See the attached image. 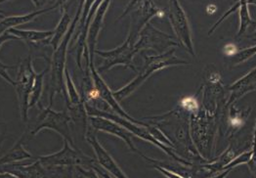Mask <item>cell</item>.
<instances>
[{"label":"cell","instance_id":"cell-33","mask_svg":"<svg viewBox=\"0 0 256 178\" xmlns=\"http://www.w3.org/2000/svg\"><path fill=\"white\" fill-rule=\"evenodd\" d=\"M5 136H6V124L0 122V148L3 144Z\"/></svg>","mask_w":256,"mask_h":178},{"label":"cell","instance_id":"cell-4","mask_svg":"<svg viewBox=\"0 0 256 178\" xmlns=\"http://www.w3.org/2000/svg\"><path fill=\"white\" fill-rule=\"evenodd\" d=\"M46 168H76L82 166L90 168L94 158L87 156L78 148L72 147L66 140H64L63 148L53 154L36 158Z\"/></svg>","mask_w":256,"mask_h":178},{"label":"cell","instance_id":"cell-1","mask_svg":"<svg viewBox=\"0 0 256 178\" xmlns=\"http://www.w3.org/2000/svg\"><path fill=\"white\" fill-rule=\"evenodd\" d=\"M84 2L80 1L78 3V7L74 16V19L64 38L62 42L58 46V48L54 51L51 62L49 64V80L47 88L49 91V106H53L54 98L56 94H60L64 97V101L66 100V90L64 86V70L66 68V54L68 44L72 38V36L76 30L78 24L82 14Z\"/></svg>","mask_w":256,"mask_h":178},{"label":"cell","instance_id":"cell-30","mask_svg":"<svg viewBox=\"0 0 256 178\" xmlns=\"http://www.w3.org/2000/svg\"><path fill=\"white\" fill-rule=\"evenodd\" d=\"M242 1H238V2H236L235 4L227 11V12H225V14L224 15H222V17L217 21V22L214 24V26H212V28L210 30V32H208V36H212V34L214 32V30L218 28V26L221 24V22H223L226 18H228L231 14H233L234 12H236V10H238L240 9V7L242 6Z\"/></svg>","mask_w":256,"mask_h":178},{"label":"cell","instance_id":"cell-11","mask_svg":"<svg viewBox=\"0 0 256 178\" xmlns=\"http://www.w3.org/2000/svg\"><path fill=\"white\" fill-rule=\"evenodd\" d=\"M84 138L89 143V145L92 147L96 156L95 158L101 168H103L114 178H128L126 174L122 172V170L118 166V164L116 162V160L112 158V156H110L108 153L107 150L101 145L96 134L90 126H88Z\"/></svg>","mask_w":256,"mask_h":178},{"label":"cell","instance_id":"cell-27","mask_svg":"<svg viewBox=\"0 0 256 178\" xmlns=\"http://www.w3.org/2000/svg\"><path fill=\"white\" fill-rule=\"evenodd\" d=\"M252 151H248V152H244L242 154L236 156L235 158L225 168L224 170H233L236 166H238V164H248L252 158Z\"/></svg>","mask_w":256,"mask_h":178},{"label":"cell","instance_id":"cell-34","mask_svg":"<svg viewBox=\"0 0 256 178\" xmlns=\"http://www.w3.org/2000/svg\"><path fill=\"white\" fill-rule=\"evenodd\" d=\"M232 172V170H224V172H222L221 174H219L218 176H214V178H225L230 172Z\"/></svg>","mask_w":256,"mask_h":178},{"label":"cell","instance_id":"cell-20","mask_svg":"<svg viewBox=\"0 0 256 178\" xmlns=\"http://www.w3.org/2000/svg\"><path fill=\"white\" fill-rule=\"evenodd\" d=\"M11 34L16 36L18 40L28 44H36L43 40H49L53 36V30H20L12 28L9 30Z\"/></svg>","mask_w":256,"mask_h":178},{"label":"cell","instance_id":"cell-18","mask_svg":"<svg viewBox=\"0 0 256 178\" xmlns=\"http://www.w3.org/2000/svg\"><path fill=\"white\" fill-rule=\"evenodd\" d=\"M60 10H61V19L58 22V24L56 26V28L53 30V36L50 38V44H51L52 48L54 49V51L58 48V46L64 40L72 22V17L70 16L68 9H66V2L62 1Z\"/></svg>","mask_w":256,"mask_h":178},{"label":"cell","instance_id":"cell-36","mask_svg":"<svg viewBox=\"0 0 256 178\" xmlns=\"http://www.w3.org/2000/svg\"><path fill=\"white\" fill-rule=\"evenodd\" d=\"M2 2H3V1H0V3H2ZM4 18H5V13H4L3 11H1V10H0V21H1V20H3Z\"/></svg>","mask_w":256,"mask_h":178},{"label":"cell","instance_id":"cell-28","mask_svg":"<svg viewBox=\"0 0 256 178\" xmlns=\"http://www.w3.org/2000/svg\"><path fill=\"white\" fill-rule=\"evenodd\" d=\"M252 155L250 160V162L246 164L248 168L250 170V178H256V124L254 128V139H252Z\"/></svg>","mask_w":256,"mask_h":178},{"label":"cell","instance_id":"cell-17","mask_svg":"<svg viewBox=\"0 0 256 178\" xmlns=\"http://www.w3.org/2000/svg\"><path fill=\"white\" fill-rule=\"evenodd\" d=\"M229 90L231 91V97L227 102V107L234 105V103L246 94L256 91V68L231 84Z\"/></svg>","mask_w":256,"mask_h":178},{"label":"cell","instance_id":"cell-37","mask_svg":"<svg viewBox=\"0 0 256 178\" xmlns=\"http://www.w3.org/2000/svg\"><path fill=\"white\" fill-rule=\"evenodd\" d=\"M252 36H254V38H256V32H254V34H252Z\"/></svg>","mask_w":256,"mask_h":178},{"label":"cell","instance_id":"cell-22","mask_svg":"<svg viewBox=\"0 0 256 178\" xmlns=\"http://www.w3.org/2000/svg\"><path fill=\"white\" fill-rule=\"evenodd\" d=\"M49 65H47V67L45 68L42 72H38L36 76L30 96V108H32L40 103V98L42 95L44 86V78L49 72Z\"/></svg>","mask_w":256,"mask_h":178},{"label":"cell","instance_id":"cell-16","mask_svg":"<svg viewBox=\"0 0 256 178\" xmlns=\"http://www.w3.org/2000/svg\"><path fill=\"white\" fill-rule=\"evenodd\" d=\"M30 140L28 134L24 132L21 137L17 140L14 146L6 152L2 156H0V168L8 164H19L24 160H28L32 158V155L26 150L24 145L26 143Z\"/></svg>","mask_w":256,"mask_h":178},{"label":"cell","instance_id":"cell-26","mask_svg":"<svg viewBox=\"0 0 256 178\" xmlns=\"http://www.w3.org/2000/svg\"><path fill=\"white\" fill-rule=\"evenodd\" d=\"M240 111V110H236L234 105H231V112H230V116H229V122H230L231 128L236 130V128H240V126H242V124H244L242 118H246L248 116V114L244 116V112Z\"/></svg>","mask_w":256,"mask_h":178},{"label":"cell","instance_id":"cell-6","mask_svg":"<svg viewBox=\"0 0 256 178\" xmlns=\"http://www.w3.org/2000/svg\"><path fill=\"white\" fill-rule=\"evenodd\" d=\"M160 12V9H158L154 2L132 1L128 3L124 12L122 14L118 20H122L128 14L130 15V28L128 38L132 42H137L142 30L147 24H149L152 18L158 16Z\"/></svg>","mask_w":256,"mask_h":178},{"label":"cell","instance_id":"cell-31","mask_svg":"<svg viewBox=\"0 0 256 178\" xmlns=\"http://www.w3.org/2000/svg\"><path fill=\"white\" fill-rule=\"evenodd\" d=\"M74 172L76 178H101L94 170L92 168H86L82 166H76L74 168Z\"/></svg>","mask_w":256,"mask_h":178},{"label":"cell","instance_id":"cell-21","mask_svg":"<svg viewBox=\"0 0 256 178\" xmlns=\"http://www.w3.org/2000/svg\"><path fill=\"white\" fill-rule=\"evenodd\" d=\"M28 49H30V55L32 59L34 58H42L47 64L49 65L54 53V49L52 48L50 44V38L43 40L40 42L36 44H28Z\"/></svg>","mask_w":256,"mask_h":178},{"label":"cell","instance_id":"cell-7","mask_svg":"<svg viewBox=\"0 0 256 178\" xmlns=\"http://www.w3.org/2000/svg\"><path fill=\"white\" fill-rule=\"evenodd\" d=\"M135 44L136 42H132L128 38L122 44L114 49L107 51L96 49L95 54L104 59L103 64L97 68L98 72L101 74V72L110 70L116 66H124L131 68L134 72H137L133 63V58L137 54L134 48Z\"/></svg>","mask_w":256,"mask_h":178},{"label":"cell","instance_id":"cell-9","mask_svg":"<svg viewBox=\"0 0 256 178\" xmlns=\"http://www.w3.org/2000/svg\"><path fill=\"white\" fill-rule=\"evenodd\" d=\"M177 46H180L177 40L156 28L150 22H149L140 32V36L138 38L137 42L134 45V48L137 53L143 50L152 49L160 54H162L164 53V51L166 48Z\"/></svg>","mask_w":256,"mask_h":178},{"label":"cell","instance_id":"cell-3","mask_svg":"<svg viewBox=\"0 0 256 178\" xmlns=\"http://www.w3.org/2000/svg\"><path fill=\"white\" fill-rule=\"evenodd\" d=\"M175 51L176 49L172 48L162 54H158L156 56L145 55V65L139 72L137 76L124 88L114 91V96L116 101L120 103L122 100L126 99L134 91L139 88L154 72L171 66L188 65L189 63L187 61L180 60L175 56Z\"/></svg>","mask_w":256,"mask_h":178},{"label":"cell","instance_id":"cell-8","mask_svg":"<svg viewBox=\"0 0 256 178\" xmlns=\"http://www.w3.org/2000/svg\"><path fill=\"white\" fill-rule=\"evenodd\" d=\"M166 14L173 32L177 36V40H179V45L185 48L188 53L194 57L196 53L192 44L190 24L181 4L178 1H170L168 3V11Z\"/></svg>","mask_w":256,"mask_h":178},{"label":"cell","instance_id":"cell-13","mask_svg":"<svg viewBox=\"0 0 256 178\" xmlns=\"http://www.w3.org/2000/svg\"><path fill=\"white\" fill-rule=\"evenodd\" d=\"M30 162L14 164L0 168V172H8L18 178H53L52 170L46 168L34 158Z\"/></svg>","mask_w":256,"mask_h":178},{"label":"cell","instance_id":"cell-35","mask_svg":"<svg viewBox=\"0 0 256 178\" xmlns=\"http://www.w3.org/2000/svg\"><path fill=\"white\" fill-rule=\"evenodd\" d=\"M0 178H18L8 172H0Z\"/></svg>","mask_w":256,"mask_h":178},{"label":"cell","instance_id":"cell-14","mask_svg":"<svg viewBox=\"0 0 256 178\" xmlns=\"http://www.w3.org/2000/svg\"><path fill=\"white\" fill-rule=\"evenodd\" d=\"M110 5V1H102L100 6L98 7L92 22L90 24L88 34H87V40H86V46L89 53V61L90 64L94 63V56L96 52V45L98 42V38L100 34V32L103 28L104 19L106 16L108 9Z\"/></svg>","mask_w":256,"mask_h":178},{"label":"cell","instance_id":"cell-2","mask_svg":"<svg viewBox=\"0 0 256 178\" xmlns=\"http://www.w3.org/2000/svg\"><path fill=\"white\" fill-rule=\"evenodd\" d=\"M38 106L40 109L38 114L34 122L28 124L24 130L30 139L36 136L43 130H50L60 134L63 140H66L72 147L78 148L72 130L74 122L68 110L55 111L52 109V106L43 107L40 103Z\"/></svg>","mask_w":256,"mask_h":178},{"label":"cell","instance_id":"cell-19","mask_svg":"<svg viewBox=\"0 0 256 178\" xmlns=\"http://www.w3.org/2000/svg\"><path fill=\"white\" fill-rule=\"evenodd\" d=\"M64 86L66 90V107L68 110L70 109H76L80 107L84 106V102L76 88V84L72 80V74L68 68H66L64 70Z\"/></svg>","mask_w":256,"mask_h":178},{"label":"cell","instance_id":"cell-25","mask_svg":"<svg viewBox=\"0 0 256 178\" xmlns=\"http://www.w3.org/2000/svg\"><path fill=\"white\" fill-rule=\"evenodd\" d=\"M256 54V45H254L252 47H248L246 49H242L235 54L231 55L229 58V61L231 62V64L236 66V65H240V64L248 61V59L252 58Z\"/></svg>","mask_w":256,"mask_h":178},{"label":"cell","instance_id":"cell-15","mask_svg":"<svg viewBox=\"0 0 256 178\" xmlns=\"http://www.w3.org/2000/svg\"><path fill=\"white\" fill-rule=\"evenodd\" d=\"M61 3H62V1H57L49 8L38 9L36 11L30 12V13H26V14H22V15L5 17L3 20L0 21V36L6 32H9L12 28H18V26H20L22 24H24L34 21V19L42 16V14L48 13L50 11H53L57 8H60Z\"/></svg>","mask_w":256,"mask_h":178},{"label":"cell","instance_id":"cell-29","mask_svg":"<svg viewBox=\"0 0 256 178\" xmlns=\"http://www.w3.org/2000/svg\"><path fill=\"white\" fill-rule=\"evenodd\" d=\"M51 170L53 178H76L74 168H56Z\"/></svg>","mask_w":256,"mask_h":178},{"label":"cell","instance_id":"cell-24","mask_svg":"<svg viewBox=\"0 0 256 178\" xmlns=\"http://www.w3.org/2000/svg\"><path fill=\"white\" fill-rule=\"evenodd\" d=\"M9 40H19L16 36H14L13 34H11L9 32H4L3 34L0 36V48L5 42H7ZM15 68V66L3 64L0 61V78H3L5 82H7L12 86H15V80H13L12 78L10 76V74H8V70H11V68Z\"/></svg>","mask_w":256,"mask_h":178},{"label":"cell","instance_id":"cell-32","mask_svg":"<svg viewBox=\"0 0 256 178\" xmlns=\"http://www.w3.org/2000/svg\"><path fill=\"white\" fill-rule=\"evenodd\" d=\"M90 168L94 170L96 172V174L101 178H114V176H112L108 172H106L103 168H101V166H99V164L97 162L96 158H94V160H93V162H92Z\"/></svg>","mask_w":256,"mask_h":178},{"label":"cell","instance_id":"cell-5","mask_svg":"<svg viewBox=\"0 0 256 178\" xmlns=\"http://www.w3.org/2000/svg\"><path fill=\"white\" fill-rule=\"evenodd\" d=\"M32 63H34V59L30 54L22 60L18 68L17 78L15 80V86H14L17 93L20 116L24 122H28L30 96L32 84L36 76V72L34 70Z\"/></svg>","mask_w":256,"mask_h":178},{"label":"cell","instance_id":"cell-23","mask_svg":"<svg viewBox=\"0 0 256 178\" xmlns=\"http://www.w3.org/2000/svg\"><path fill=\"white\" fill-rule=\"evenodd\" d=\"M250 4H256V2L242 1V6L238 9V13H240V28H238V32L236 34L238 36H242V34H244L250 26L256 24V22L252 21L250 15V11H248V5Z\"/></svg>","mask_w":256,"mask_h":178},{"label":"cell","instance_id":"cell-12","mask_svg":"<svg viewBox=\"0 0 256 178\" xmlns=\"http://www.w3.org/2000/svg\"><path fill=\"white\" fill-rule=\"evenodd\" d=\"M88 124H89V126L94 130L102 132L118 137L120 139H122V141H124L126 143V145L132 152H135L139 155L141 154V152H139L137 150V148L135 147V145L133 143V140H132L133 134L129 132L128 130H126L124 128L118 124L116 122H114L110 120L99 118V116H89Z\"/></svg>","mask_w":256,"mask_h":178},{"label":"cell","instance_id":"cell-10","mask_svg":"<svg viewBox=\"0 0 256 178\" xmlns=\"http://www.w3.org/2000/svg\"><path fill=\"white\" fill-rule=\"evenodd\" d=\"M89 68H90V72H91V78L93 80L94 88L96 89L99 97L107 103L108 105L110 106V108L112 109V111L114 112V114H118L120 116L126 118L128 120H130L136 124H139L142 126H148V124H146L142 120H135L134 118H132L130 114H128V112L122 109V107L120 105V103L114 98V91L110 90L108 86L105 82V80H103V78L101 76V74L98 72L97 68L95 67V64L94 63L90 64Z\"/></svg>","mask_w":256,"mask_h":178}]
</instances>
